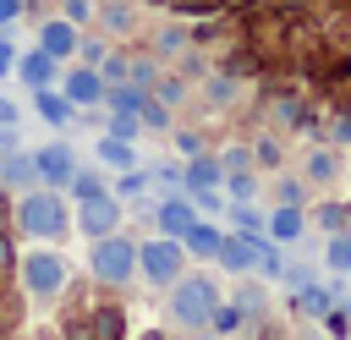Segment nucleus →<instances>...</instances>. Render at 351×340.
Wrapping results in <instances>:
<instances>
[{
	"label": "nucleus",
	"instance_id": "1",
	"mask_svg": "<svg viewBox=\"0 0 351 340\" xmlns=\"http://www.w3.org/2000/svg\"><path fill=\"white\" fill-rule=\"evenodd\" d=\"M22 225H27L33 236H55V230L66 225L60 197H49V192H27V197H22Z\"/></svg>",
	"mask_w": 351,
	"mask_h": 340
},
{
	"label": "nucleus",
	"instance_id": "2",
	"mask_svg": "<svg viewBox=\"0 0 351 340\" xmlns=\"http://www.w3.org/2000/svg\"><path fill=\"white\" fill-rule=\"evenodd\" d=\"M208 302H214V285H208V280H181V285H176V318H181V324H203V318L214 313Z\"/></svg>",
	"mask_w": 351,
	"mask_h": 340
},
{
	"label": "nucleus",
	"instance_id": "3",
	"mask_svg": "<svg viewBox=\"0 0 351 340\" xmlns=\"http://www.w3.org/2000/svg\"><path fill=\"white\" fill-rule=\"evenodd\" d=\"M132 263H137L132 241H99V247H93V274H99V280H126Z\"/></svg>",
	"mask_w": 351,
	"mask_h": 340
},
{
	"label": "nucleus",
	"instance_id": "4",
	"mask_svg": "<svg viewBox=\"0 0 351 340\" xmlns=\"http://www.w3.org/2000/svg\"><path fill=\"white\" fill-rule=\"evenodd\" d=\"M60 285H66V263H60V252H33V258H27V291L49 296V291H60Z\"/></svg>",
	"mask_w": 351,
	"mask_h": 340
},
{
	"label": "nucleus",
	"instance_id": "5",
	"mask_svg": "<svg viewBox=\"0 0 351 340\" xmlns=\"http://www.w3.org/2000/svg\"><path fill=\"white\" fill-rule=\"evenodd\" d=\"M115 219H121V208H115L104 192H88V197H82V214H77V225H82L88 236H110V230H115Z\"/></svg>",
	"mask_w": 351,
	"mask_h": 340
},
{
	"label": "nucleus",
	"instance_id": "6",
	"mask_svg": "<svg viewBox=\"0 0 351 340\" xmlns=\"http://www.w3.org/2000/svg\"><path fill=\"white\" fill-rule=\"evenodd\" d=\"M137 258H143L148 280H176V269H181V241H170V236H165V241H148Z\"/></svg>",
	"mask_w": 351,
	"mask_h": 340
},
{
	"label": "nucleus",
	"instance_id": "7",
	"mask_svg": "<svg viewBox=\"0 0 351 340\" xmlns=\"http://www.w3.org/2000/svg\"><path fill=\"white\" fill-rule=\"evenodd\" d=\"M38 49H44V55H71V49H77V33H71V22H44V38H38Z\"/></svg>",
	"mask_w": 351,
	"mask_h": 340
},
{
	"label": "nucleus",
	"instance_id": "8",
	"mask_svg": "<svg viewBox=\"0 0 351 340\" xmlns=\"http://www.w3.org/2000/svg\"><path fill=\"white\" fill-rule=\"evenodd\" d=\"M22 82H33V88H44V82H55V55H44V49H33V55H22Z\"/></svg>",
	"mask_w": 351,
	"mask_h": 340
},
{
	"label": "nucleus",
	"instance_id": "9",
	"mask_svg": "<svg viewBox=\"0 0 351 340\" xmlns=\"http://www.w3.org/2000/svg\"><path fill=\"white\" fill-rule=\"evenodd\" d=\"M33 170H44V181H71V154L66 148H44L33 159Z\"/></svg>",
	"mask_w": 351,
	"mask_h": 340
},
{
	"label": "nucleus",
	"instance_id": "10",
	"mask_svg": "<svg viewBox=\"0 0 351 340\" xmlns=\"http://www.w3.org/2000/svg\"><path fill=\"white\" fill-rule=\"evenodd\" d=\"M99 99V77L93 71H71L66 77V104H93Z\"/></svg>",
	"mask_w": 351,
	"mask_h": 340
},
{
	"label": "nucleus",
	"instance_id": "11",
	"mask_svg": "<svg viewBox=\"0 0 351 340\" xmlns=\"http://www.w3.org/2000/svg\"><path fill=\"white\" fill-rule=\"evenodd\" d=\"M159 225H165L170 236H181V230L192 225V203H165V208H159Z\"/></svg>",
	"mask_w": 351,
	"mask_h": 340
},
{
	"label": "nucleus",
	"instance_id": "12",
	"mask_svg": "<svg viewBox=\"0 0 351 340\" xmlns=\"http://www.w3.org/2000/svg\"><path fill=\"white\" fill-rule=\"evenodd\" d=\"M181 236H186L192 252H214V247H219V230H208V225H186Z\"/></svg>",
	"mask_w": 351,
	"mask_h": 340
},
{
	"label": "nucleus",
	"instance_id": "13",
	"mask_svg": "<svg viewBox=\"0 0 351 340\" xmlns=\"http://www.w3.org/2000/svg\"><path fill=\"white\" fill-rule=\"evenodd\" d=\"M296 230H302V214H296V208H280V214H274V236L285 241V236H296Z\"/></svg>",
	"mask_w": 351,
	"mask_h": 340
},
{
	"label": "nucleus",
	"instance_id": "14",
	"mask_svg": "<svg viewBox=\"0 0 351 340\" xmlns=\"http://www.w3.org/2000/svg\"><path fill=\"white\" fill-rule=\"evenodd\" d=\"M38 110H44L49 121H66V99H55V93H44V88H38Z\"/></svg>",
	"mask_w": 351,
	"mask_h": 340
},
{
	"label": "nucleus",
	"instance_id": "15",
	"mask_svg": "<svg viewBox=\"0 0 351 340\" xmlns=\"http://www.w3.org/2000/svg\"><path fill=\"white\" fill-rule=\"evenodd\" d=\"M5 181H16V186L33 181V159H11V165H5Z\"/></svg>",
	"mask_w": 351,
	"mask_h": 340
},
{
	"label": "nucleus",
	"instance_id": "16",
	"mask_svg": "<svg viewBox=\"0 0 351 340\" xmlns=\"http://www.w3.org/2000/svg\"><path fill=\"white\" fill-rule=\"evenodd\" d=\"M186 175H192V181H197V186H208V181H214V175H219V165H214V159H197V165H192V170H186Z\"/></svg>",
	"mask_w": 351,
	"mask_h": 340
},
{
	"label": "nucleus",
	"instance_id": "17",
	"mask_svg": "<svg viewBox=\"0 0 351 340\" xmlns=\"http://www.w3.org/2000/svg\"><path fill=\"white\" fill-rule=\"evenodd\" d=\"M99 154H104V159H110V165H132V148H126V143H104V148H99Z\"/></svg>",
	"mask_w": 351,
	"mask_h": 340
},
{
	"label": "nucleus",
	"instance_id": "18",
	"mask_svg": "<svg viewBox=\"0 0 351 340\" xmlns=\"http://www.w3.org/2000/svg\"><path fill=\"white\" fill-rule=\"evenodd\" d=\"M208 318H214V329H236V324H241V313H236V307H214Z\"/></svg>",
	"mask_w": 351,
	"mask_h": 340
},
{
	"label": "nucleus",
	"instance_id": "19",
	"mask_svg": "<svg viewBox=\"0 0 351 340\" xmlns=\"http://www.w3.org/2000/svg\"><path fill=\"white\" fill-rule=\"evenodd\" d=\"M329 263H335V269H351V241H346V236L329 247Z\"/></svg>",
	"mask_w": 351,
	"mask_h": 340
},
{
	"label": "nucleus",
	"instance_id": "20",
	"mask_svg": "<svg viewBox=\"0 0 351 340\" xmlns=\"http://www.w3.org/2000/svg\"><path fill=\"white\" fill-rule=\"evenodd\" d=\"M313 175L329 181V175H335V159H329V154H313Z\"/></svg>",
	"mask_w": 351,
	"mask_h": 340
},
{
	"label": "nucleus",
	"instance_id": "21",
	"mask_svg": "<svg viewBox=\"0 0 351 340\" xmlns=\"http://www.w3.org/2000/svg\"><path fill=\"white\" fill-rule=\"evenodd\" d=\"M132 126H137L132 115H115V121H110V132H115V137H132Z\"/></svg>",
	"mask_w": 351,
	"mask_h": 340
},
{
	"label": "nucleus",
	"instance_id": "22",
	"mask_svg": "<svg viewBox=\"0 0 351 340\" xmlns=\"http://www.w3.org/2000/svg\"><path fill=\"white\" fill-rule=\"evenodd\" d=\"M324 302H329L324 291H307V296H302V307H307V313H324Z\"/></svg>",
	"mask_w": 351,
	"mask_h": 340
},
{
	"label": "nucleus",
	"instance_id": "23",
	"mask_svg": "<svg viewBox=\"0 0 351 340\" xmlns=\"http://www.w3.org/2000/svg\"><path fill=\"white\" fill-rule=\"evenodd\" d=\"M16 11H22V0H0V22H11Z\"/></svg>",
	"mask_w": 351,
	"mask_h": 340
},
{
	"label": "nucleus",
	"instance_id": "24",
	"mask_svg": "<svg viewBox=\"0 0 351 340\" xmlns=\"http://www.w3.org/2000/svg\"><path fill=\"white\" fill-rule=\"evenodd\" d=\"M11 121H16V110H11L5 99H0V126H11Z\"/></svg>",
	"mask_w": 351,
	"mask_h": 340
},
{
	"label": "nucleus",
	"instance_id": "25",
	"mask_svg": "<svg viewBox=\"0 0 351 340\" xmlns=\"http://www.w3.org/2000/svg\"><path fill=\"white\" fill-rule=\"evenodd\" d=\"M11 60H16V55H11V44H5V38H0V71H5V66H11Z\"/></svg>",
	"mask_w": 351,
	"mask_h": 340
}]
</instances>
